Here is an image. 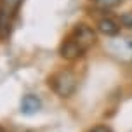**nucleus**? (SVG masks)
Wrapping results in <instances>:
<instances>
[{
	"instance_id": "1",
	"label": "nucleus",
	"mask_w": 132,
	"mask_h": 132,
	"mask_svg": "<svg viewBox=\"0 0 132 132\" xmlns=\"http://www.w3.org/2000/svg\"><path fill=\"white\" fill-rule=\"evenodd\" d=\"M47 84H49V87L59 97H71L73 94H75V90H77L78 78L70 70H59V71L52 73L49 77V82Z\"/></svg>"
},
{
	"instance_id": "9",
	"label": "nucleus",
	"mask_w": 132,
	"mask_h": 132,
	"mask_svg": "<svg viewBox=\"0 0 132 132\" xmlns=\"http://www.w3.org/2000/svg\"><path fill=\"white\" fill-rule=\"evenodd\" d=\"M0 132H5V130H4V129H2V127H0Z\"/></svg>"
},
{
	"instance_id": "2",
	"label": "nucleus",
	"mask_w": 132,
	"mask_h": 132,
	"mask_svg": "<svg viewBox=\"0 0 132 132\" xmlns=\"http://www.w3.org/2000/svg\"><path fill=\"white\" fill-rule=\"evenodd\" d=\"M70 37H73L85 51H89V49L96 44V31H94L89 24H84V23H80V24H77V26L73 28V31L70 33Z\"/></svg>"
},
{
	"instance_id": "3",
	"label": "nucleus",
	"mask_w": 132,
	"mask_h": 132,
	"mask_svg": "<svg viewBox=\"0 0 132 132\" xmlns=\"http://www.w3.org/2000/svg\"><path fill=\"white\" fill-rule=\"evenodd\" d=\"M85 52H87V51H85L82 45H80V44H78L75 38H73V37H68V38H66L64 42L61 44V47H59L61 57H64V59H68V61L78 59V57H82Z\"/></svg>"
},
{
	"instance_id": "5",
	"label": "nucleus",
	"mask_w": 132,
	"mask_h": 132,
	"mask_svg": "<svg viewBox=\"0 0 132 132\" xmlns=\"http://www.w3.org/2000/svg\"><path fill=\"white\" fill-rule=\"evenodd\" d=\"M97 30L106 37H115L120 33V23H117L111 18H103L97 21Z\"/></svg>"
},
{
	"instance_id": "7",
	"label": "nucleus",
	"mask_w": 132,
	"mask_h": 132,
	"mask_svg": "<svg viewBox=\"0 0 132 132\" xmlns=\"http://www.w3.org/2000/svg\"><path fill=\"white\" fill-rule=\"evenodd\" d=\"M120 23H122L123 26H127V28H130V30H132V12L122 14V18H120Z\"/></svg>"
},
{
	"instance_id": "4",
	"label": "nucleus",
	"mask_w": 132,
	"mask_h": 132,
	"mask_svg": "<svg viewBox=\"0 0 132 132\" xmlns=\"http://www.w3.org/2000/svg\"><path fill=\"white\" fill-rule=\"evenodd\" d=\"M42 108V101L35 94H26L21 99V113L23 115H35Z\"/></svg>"
},
{
	"instance_id": "8",
	"label": "nucleus",
	"mask_w": 132,
	"mask_h": 132,
	"mask_svg": "<svg viewBox=\"0 0 132 132\" xmlns=\"http://www.w3.org/2000/svg\"><path fill=\"white\" fill-rule=\"evenodd\" d=\"M89 132H111V129L108 125H96V127H92Z\"/></svg>"
},
{
	"instance_id": "6",
	"label": "nucleus",
	"mask_w": 132,
	"mask_h": 132,
	"mask_svg": "<svg viewBox=\"0 0 132 132\" xmlns=\"http://www.w3.org/2000/svg\"><path fill=\"white\" fill-rule=\"evenodd\" d=\"M99 9H113L122 4V0H92Z\"/></svg>"
}]
</instances>
